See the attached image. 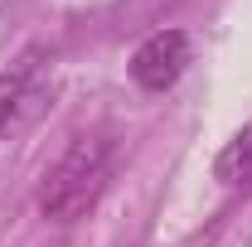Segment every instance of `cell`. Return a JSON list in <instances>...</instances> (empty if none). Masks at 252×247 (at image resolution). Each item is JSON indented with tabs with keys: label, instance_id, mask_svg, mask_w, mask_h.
<instances>
[{
	"label": "cell",
	"instance_id": "6da1fadb",
	"mask_svg": "<svg viewBox=\"0 0 252 247\" xmlns=\"http://www.w3.org/2000/svg\"><path fill=\"white\" fill-rule=\"evenodd\" d=\"M107 180H112V136L83 131L49 165V175L39 185V214L49 223H78L97 209Z\"/></svg>",
	"mask_w": 252,
	"mask_h": 247
},
{
	"label": "cell",
	"instance_id": "7a4b0ae2",
	"mask_svg": "<svg viewBox=\"0 0 252 247\" xmlns=\"http://www.w3.org/2000/svg\"><path fill=\"white\" fill-rule=\"evenodd\" d=\"M54 102V59L44 49H25L0 73V136L30 131Z\"/></svg>",
	"mask_w": 252,
	"mask_h": 247
},
{
	"label": "cell",
	"instance_id": "3957f363",
	"mask_svg": "<svg viewBox=\"0 0 252 247\" xmlns=\"http://www.w3.org/2000/svg\"><path fill=\"white\" fill-rule=\"evenodd\" d=\"M194 63V44L185 30H160L131 54V83L141 93H170Z\"/></svg>",
	"mask_w": 252,
	"mask_h": 247
},
{
	"label": "cell",
	"instance_id": "277c9868",
	"mask_svg": "<svg viewBox=\"0 0 252 247\" xmlns=\"http://www.w3.org/2000/svg\"><path fill=\"white\" fill-rule=\"evenodd\" d=\"M214 175H219L223 185H248L252 180V122L228 141L219 151V160H214Z\"/></svg>",
	"mask_w": 252,
	"mask_h": 247
}]
</instances>
